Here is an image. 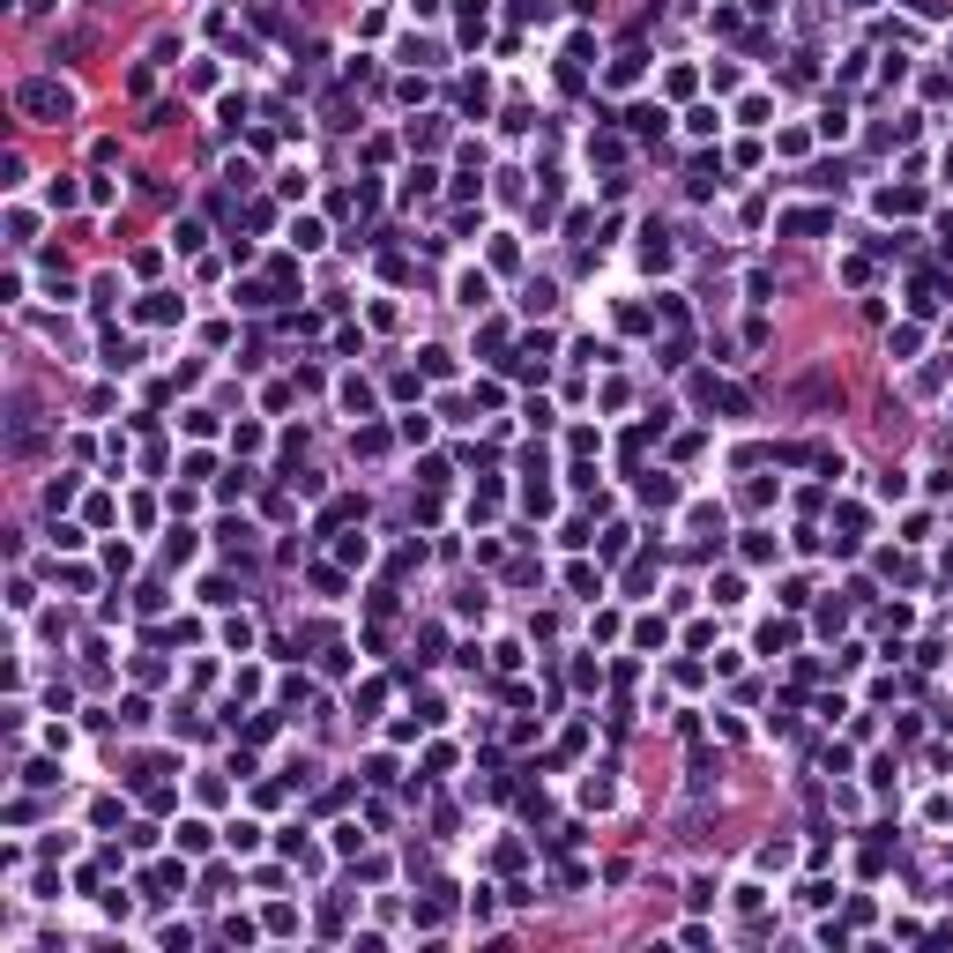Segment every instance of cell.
Returning a JSON list of instances; mask_svg holds the SVG:
<instances>
[{
	"label": "cell",
	"mask_w": 953,
	"mask_h": 953,
	"mask_svg": "<svg viewBox=\"0 0 953 953\" xmlns=\"http://www.w3.org/2000/svg\"><path fill=\"white\" fill-rule=\"evenodd\" d=\"M16 98H23L30 120H68V90H52V82H23Z\"/></svg>",
	"instance_id": "obj_1"
}]
</instances>
